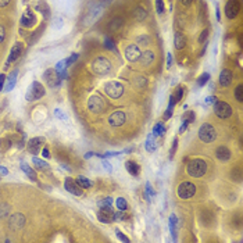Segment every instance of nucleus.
<instances>
[{"label": "nucleus", "instance_id": "1", "mask_svg": "<svg viewBox=\"0 0 243 243\" xmlns=\"http://www.w3.org/2000/svg\"><path fill=\"white\" fill-rule=\"evenodd\" d=\"M186 171L190 177L193 178H200L206 174L207 171V163L201 158H195L192 161H189L188 167H186Z\"/></svg>", "mask_w": 243, "mask_h": 243}, {"label": "nucleus", "instance_id": "2", "mask_svg": "<svg viewBox=\"0 0 243 243\" xmlns=\"http://www.w3.org/2000/svg\"><path fill=\"white\" fill-rule=\"evenodd\" d=\"M199 138L204 143H211L215 138H217V131L215 128L209 122H204L199 129Z\"/></svg>", "mask_w": 243, "mask_h": 243}, {"label": "nucleus", "instance_id": "3", "mask_svg": "<svg viewBox=\"0 0 243 243\" xmlns=\"http://www.w3.org/2000/svg\"><path fill=\"white\" fill-rule=\"evenodd\" d=\"M111 68H112L111 63L106 57H97V58H94L93 63H92V70L96 74H99V75H106V74H108L111 71Z\"/></svg>", "mask_w": 243, "mask_h": 243}, {"label": "nucleus", "instance_id": "4", "mask_svg": "<svg viewBox=\"0 0 243 243\" xmlns=\"http://www.w3.org/2000/svg\"><path fill=\"white\" fill-rule=\"evenodd\" d=\"M43 96H44V88L42 86V84L35 81L34 84L29 86L28 92H26V100H28V102H34V100H38Z\"/></svg>", "mask_w": 243, "mask_h": 243}, {"label": "nucleus", "instance_id": "5", "mask_svg": "<svg viewBox=\"0 0 243 243\" xmlns=\"http://www.w3.org/2000/svg\"><path fill=\"white\" fill-rule=\"evenodd\" d=\"M177 193L181 199H190V197L196 193V186H195L192 182L186 181V182H182L179 186H178Z\"/></svg>", "mask_w": 243, "mask_h": 243}, {"label": "nucleus", "instance_id": "6", "mask_svg": "<svg viewBox=\"0 0 243 243\" xmlns=\"http://www.w3.org/2000/svg\"><path fill=\"white\" fill-rule=\"evenodd\" d=\"M104 92L111 97V99H118V97L122 96V93H124V86L120 84V82L110 81V82H107V84H106Z\"/></svg>", "mask_w": 243, "mask_h": 243}, {"label": "nucleus", "instance_id": "7", "mask_svg": "<svg viewBox=\"0 0 243 243\" xmlns=\"http://www.w3.org/2000/svg\"><path fill=\"white\" fill-rule=\"evenodd\" d=\"M88 107L93 112H104L106 108H107V103L100 96H92L88 102Z\"/></svg>", "mask_w": 243, "mask_h": 243}, {"label": "nucleus", "instance_id": "8", "mask_svg": "<svg viewBox=\"0 0 243 243\" xmlns=\"http://www.w3.org/2000/svg\"><path fill=\"white\" fill-rule=\"evenodd\" d=\"M214 112L220 118H228L232 115V108L225 102H215L214 103Z\"/></svg>", "mask_w": 243, "mask_h": 243}, {"label": "nucleus", "instance_id": "9", "mask_svg": "<svg viewBox=\"0 0 243 243\" xmlns=\"http://www.w3.org/2000/svg\"><path fill=\"white\" fill-rule=\"evenodd\" d=\"M241 11V3L239 0H228L225 4V16L229 20H233Z\"/></svg>", "mask_w": 243, "mask_h": 243}, {"label": "nucleus", "instance_id": "10", "mask_svg": "<svg viewBox=\"0 0 243 243\" xmlns=\"http://www.w3.org/2000/svg\"><path fill=\"white\" fill-rule=\"evenodd\" d=\"M43 76H44V81L47 82V85H49L50 88L58 86L61 82V78H60V75H58V72L56 70H53V68H49V70L44 71Z\"/></svg>", "mask_w": 243, "mask_h": 243}, {"label": "nucleus", "instance_id": "11", "mask_svg": "<svg viewBox=\"0 0 243 243\" xmlns=\"http://www.w3.org/2000/svg\"><path fill=\"white\" fill-rule=\"evenodd\" d=\"M24 225H25V215H22L21 213H16V214H13L10 217V220H8V227H10V229H13V231L22 229Z\"/></svg>", "mask_w": 243, "mask_h": 243}, {"label": "nucleus", "instance_id": "12", "mask_svg": "<svg viewBox=\"0 0 243 243\" xmlns=\"http://www.w3.org/2000/svg\"><path fill=\"white\" fill-rule=\"evenodd\" d=\"M97 218L100 222L104 224H110L114 220V211H112L111 206H106V207H100V211L97 213Z\"/></svg>", "mask_w": 243, "mask_h": 243}, {"label": "nucleus", "instance_id": "13", "mask_svg": "<svg viewBox=\"0 0 243 243\" xmlns=\"http://www.w3.org/2000/svg\"><path fill=\"white\" fill-rule=\"evenodd\" d=\"M126 120V115L124 111L118 110V111H114L112 114L108 117V124L111 126H121Z\"/></svg>", "mask_w": 243, "mask_h": 243}, {"label": "nucleus", "instance_id": "14", "mask_svg": "<svg viewBox=\"0 0 243 243\" xmlns=\"http://www.w3.org/2000/svg\"><path fill=\"white\" fill-rule=\"evenodd\" d=\"M140 54L142 53H140V50H139L138 44H129V46L125 49V57H126V60L131 61V63L138 61L139 57H140Z\"/></svg>", "mask_w": 243, "mask_h": 243}, {"label": "nucleus", "instance_id": "15", "mask_svg": "<svg viewBox=\"0 0 243 243\" xmlns=\"http://www.w3.org/2000/svg\"><path fill=\"white\" fill-rule=\"evenodd\" d=\"M64 188H66L70 193L75 195V196H81L82 195V188L78 185L76 181L72 179V178H67L66 182H64Z\"/></svg>", "mask_w": 243, "mask_h": 243}, {"label": "nucleus", "instance_id": "16", "mask_svg": "<svg viewBox=\"0 0 243 243\" xmlns=\"http://www.w3.org/2000/svg\"><path fill=\"white\" fill-rule=\"evenodd\" d=\"M44 143V138H34L31 139V140L28 142V152L31 153V154L36 156L38 153H39V149L40 146Z\"/></svg>", "mask_w": 243, "mask_h": 243}, {"label": "nucleus", "instance_id": "17", "mask_svg": "<svg viewBox=\"0 0 243 243\" xmlns=\"http://www.w3.org/2000/svg\"><path fill=\"white\" fill-rule=\"evenodd\" d=\"M22 52H24V46H22V43H16L13 47H11V52H10V56H8V60H7V66L10 63H14V61L17 60V58L20 57V56L22 54Z\"/></svg>", "mask_w": 243, "mask_h": 243}, {"label": "nucleus", "instance_id": "18", "mask_svg": "<svg viewBox=\"0 0 243 243\" xmlns=\"http://www.w3.org/2000/svg\"><path fill=\"white\" fill-rule=\"evenodd\" d=\"M232 78H233V75H232V72H231L229 70H222L221 71V74H220V84H221V86H224V88H227V86H229L231 84H232Z\"/></svg>", "mask_w": 243, "mask_h": 243}, {"label": "nucleus", "instance_id": "19", "mask_svg": "<svg viewBox=\"0 0 243 243\" xmlns=\"http://www.w3.org/2000/svg\"><path fill=\"white\" fill-rule=\"evenodd\" d=\"M215 156H217V158L220 161H228L231 158V156H232V153H231V150L227 146H220L215 150Z\"/></svg>", "mask_w": 243, "mask_h": 243}, {"label": "nucleus", "instance_id": "20", "mask_svg": "<svg viewBox=\"0 0 243 243\" xmlns=\"http://www.w3.org/2000/svg\"><path fill=\"white\" fill-rule=\"evenodd\" d=\"M35 21H36V18H35V16H34L32 11H26V13L21 17V25L25 26V28H31V26H34Z\"/></svg>", "mask_w": 243, "mask_h": 243}, {"label": "nucleus", "instance_id": "21", "mask_svg": "<svg viewBox=\"0 0 243 243\" xmlns=\"http://www.w3.org/2000/svg\"><path fill=\"white\" fill-rule=\"evenodd\" d=\"M125 167H126V171H128L132 177H138L139 172H140V167L138 165V163L132 161V160H129V161L125 163Z\"/></svg>", "mask_w": 243, "mask_h": 243}, {"label": "nucleus", "instance_id": "22", "mask_svg": "<svg viewBox=\"0 0 243 243\" xmlns=\"http://www.w3.org/2000/svg\"><path fill=\"white\" fill-rule=\"evenodd\" d=\"M139 60H140L142 66H149V64H152L153 61H154V53L150 52V50H147V52L142 53L140 57H139Z\"/></svg>", "mask_w": 243, "mask_h": 243}, {"label": "nucleus", "instance_id": "23", "mask_svg": "<svg viewBox=\"0 0 243 243\" xmlns=\"http://www.w3.org/2000/svg\"><path fill=\"white\" fill-rule=\"evenodd\" d=\"M17 74H18L17 70H14L13 72L10 74V76H8V79H7V84H6V86H4L3 90H6V92L13 90V88L16 86V82H17Z\"/></svg>", "mask_w": 243, "mask_h": 243}, {"label": "nucleus", "instance_id": "24", "mask_svg": "<svg viewBox=\"0 0 243 243\" xmlns=\"http://www.w3.org/2000/svg\"><path fill=\"white\" fill-rule=\"evenodd\" d=\"M185 44H186V38L183 36L181 32H177L175 36H174V46H175V49L177 50L183 49V47H185Z\"/></svg>", "mask_w": 243, "mask_h": 243}, {"label": "nucleus", "instance_id": "25", "mask_svg": "<svg viewBox=\"0 0 243 243\" xmlns=\"http://www.w3.org/2000/svg\"><path fill=\"white\" fill-rule=\"evenodd\" d=\"M213 220H214V217H213V213L211 211H209V210H204V211L200 213V221L203 222L206 227L211 225Z\"/></svg>", "mask_w": 243, "mask_h": 243}, {"label": "nucleus", "instance_id": "26", "mask_svg": "<svg viewBox=\"0 0 243 243\" xmlns=\"http://www.w3.org/2000/svg\"><path fill=\"white\" fill-rule=\"evenodd\" d=\"M66 60H61L60 63L56 66V71L58 72V75H60V78H67V71H66Z\"/></svg>", "mask_w": 243, "mask_h": 243}, {"label": "nucleus", "instance_id": "27", "mask_svg": "<svg viewBox=\"0 0 243 243\" xmlns=\"http://www.w3.org/2000/svg\"><path fill=\"white\" fill-rule=\"evenodd\" d=\"M11 211V206L7 203H0V220H3V218H6L8 214H10Z\"/></svg>", "mask_w": 243, "mask_h": 243}, {"label": "nucleus", "instance_id": "28", "mask_svg": "<svg viewBox=\"0 0 243 243\" xmlns=\"http://www.w3.org/2000/svg\"><path fill=\"white\" fill-rule=\"evenodd\" d=\"M21 168H22V171H24V172H25L26 175H28L29 178H31L32 181H35V179H36V174H35V171L32 170V168L29 167V165L26 164V163H22V164H21Z\"/></svg>", "mask_w": 243, "mask_h": 243}, {"label": "nucleus", "instance_id": "29", "mask_svg": "<svg viewBox=\"0 0 243 243\" xmlns=\"http://www.w3.org/2000/svg\"><path fill=\"white\" fill-rule=\"evenodd\" d=\"M177 225H178L177 217H175V215H171V217H170V229H171V233H172L174 239L177 238Z\"/></svg>", "mask_w": 243, "mask_h": 243}, {"label": "nucleus", "instance_id": "30", "mask_svg": "<svg viewBox=\"0 0 243 243\" xmlns=\"http://www.w3.org/2000/svg\"><path fill=\"white\" fill-rule=\"evenodd\" d=\"M146 149L147 152H154L156 150V143H154V133L149 135L147 138V142H146Z\"/></svg>", "mask_w": 243, "mask_h": 243}, {"label": "nucleus", "instance_id": "31", "mask_svg": "<svg viewBox=\"0 0 243 243\" xmlns=\"http://www.w3.org/2000/svg\"><path fill=\"white\" fill-rule=\"evenodd\" d=\"M146 16H147V13H146L144 8H142V7L136 8V11H135V20L136 21H143V20L146 18Z\"/></svg>", "mask_w": 243, "mask_h": 243}, {"label": "nucleus", "instance_id": "32", "mask_svg": "<svg viewBox=\"0 0 243 243\" xmlns=\"http://www.w3.org/2000/svg\"><path fill=\"white\" fill-rule=\"evenodd\" d=\"M32 163H34V165H36V168H39V170H47V168H49V164H47V163H44L43 160L36 158V157L32 158Z\"/></svg>", "mask_w": 243, "mask_h": 243}, {"label": "nucleus", "instance_id": "33", "mask_svg": "<svg viewBox=\"0 0 243 243\" xmlns=\"http://www.w3.org/2000/svg\"><path fill=\"white\" fill-rule=\"evenodd\" d=\"M231 177H232V179L236 181V182H242V170L239 167L233 168L232 172H231Z\"/></svg>", "mask_w": 243, "mask_h": 243}, {"label": "nucleus", "instance_id": "34", "mask_svg": "<svg viewBox=\"0 0 243 243\" xmlns=\"http://www.w3.org/2000/svg\"><path fill=\"white\" fill-rule=\"evenodd\" d=\"M122 25H124V20L121 18V17H115V18L111 21V24H110V29L114 31V29H118L120 26H122Z\"/></svg>", "mask_w": 243, "mask_h": 243}, {"label": "nucleus", "instance_id": "35", "mask_svg": "<svg viewBox=\"0 0 243 243\" xmlns=\"http://www.w3.org/2000/svg\"><path fill=\"white\" fill-rule=\"evenodd\" d=\"M76 182H78V185L81 186V188H85V189H88V188H90V186H92V182L89 179H86L85 177H78Z\"/></svg>", "mask_w": 243, "mask_h": 243}, {"label": "nucleus", "instance_id": "36", "mask_svg": "<svg viewBox=\"0 0 243 243\" xmlns=\"http://www.w3.org/2000/svg\"><path fill=\"white\" fill-rule=\"evenodd\" d=\"M153 132H154V135H164V133H165V126L163 125L161 122H157L154 125V128H153Z\"/></svg>", "mask_w": 243, "mask_h": 243}, {"label": "nucleus", "instance_id": "37", "mask_svg": "<svg viewBox=\"0 0 243 243\" xmlns=\"http://www.w3.org/2000/svg\"><path fill=\"white\" fill-rule=\"evenodd\" d=\"M235 97H236V100H238L239 103L243 102V86H242V85H239V86L235 89Z\"/></svg>", "mask_w": 243, "mask_h": 243}, {"label": "nucleus", "instance_id": "38", "mask_svg": "<svg viewBox=\"0 0 243 243\" xmlns=\"http://www.w3.org/2000/svg\"><path fill=\"white\" fill-rule=\"evenodd\" d=\"M117 207H118V210H124V211H125V210L128 209L126 200L124 199V197H118V199H117Z\"/></svg>", "mask_w": 243, "mask_h": 243}, {"label": "nucleus", "instance_id": "39", "mask_svg": "<svg viewBox=\"0 0 243 243\" xmlns=\"http://www.w3.org/2000/svg\"><path fill=\"white\" fill-rule=\"evenodd\" d=\"M209 79H210V74H207V72H204L203 75H200V78H199V81H197V84H199V86H204V85L209 82Z\"/></svg>", "mask_w": 243, "mask_h": 243}, {"label": "nucleus", "instance_id": "40", "mask_svg": "<svg viewBox=\"0 0 243 243\" xmlns=\"http://www.w3.org/2000/svg\"><path fill=\"white\" fill-rule=\"evenodd\" d=\"M97 204H99L100 207L111 206V204H112V199H111V197H106V199H103V200H99V201H97Z\"/></svg>", "mask_w": 243, "mask_h": 243}, {"label": "nucleus", "instance_id": "41", "mask_svg": "<svg viewBox=\"0 0 243 243\" xmlns=\"http://www.w3.org/2000/svg\"><path fill=\"white\" fill-rule=\"evenodd\" d=\"M156 7H157V13L158 14L164 13V3H163V0H156Z\"/></svg>", "mask_w": 243, "mask_h": 243}, {"label": "nucleus", "instance_id": "42", "mask_svg": "<svg viewBox=\"0 0 243 243\" xmlns=\"http://www.w3.org/2000/svg\"><path fill=\"white\" fill-rule=\"evenodd\" d=\"M172 110H174V104H168V108H167V111L164 112V118L165 120H168V118H171V115H172Z\"/></svg>", "mask_w": 243, "mask_h": 243}, {"label": "nucleus", "instance_id": "43", "mask_svg": "<svg viewBox=\"0 0 243 243\" xmlns=\"http://www.w3.org/2000/svg\"><path fill=\"white\" fill-rule=\"evenodd\" d=\"M182 94H183V89L179 86V88H178V90H177V93L174 94V99H175V103H178L181 99H182Z\"/></svg>", "mask_w": 243, "mask_h": 243}, {"label": "nucleus", "instance_id": "44", "mask_svg": "<svg viewBox=\"0 0 243 243\" xmlns=\"http://www.w3.org/2000/svg\"><path fill=\"white\" fill-rule=\"evenodd\" d=\"M76 60H78V54H76V53H74V54L71 56V57L68 58V60H66V66H67V67H68V66H71V64L75 63Z\"/></svg>", "mask_w": 243, "mask_h": 243}, {"label": "nucleus", "instance_id": "45", "mask_svg": "<svg viewBox=\"0 0 243 243\" xmlns=\"http://www.w3.org/2000/svg\"><path fill=\"white\" fill-rule=\"evenodd\" d=\"M177 147H178V139L175 138L172 142V149H171V152H170V157H174V154H175V152H177Z\"/></svg>", "mask_w": 243, "mask_h": 243}, {"label": "nucleus", "instance_id": "46", "mask_svg": "<svg viewBox=\"0 0 243 243\" xmlns=\"http://www.w3.org/2000/svg\"><path fill=\"white\" fill-rule=\"evenodd\" d=\"M115 232H117V236H118V239H120V241H122V242H129V239L126 238V236L124 235V233L121 232L120 229H117V231H115Z\"/></svg>", "mask_w": 243, "mask_h": 243}, {"label": "nucleus", "instance_id": "47", "mask_svg": "<svg viewBox=\"0 0 243 243\" xmlns=\"http://www.w3.org/2000/svg\"><path fill=\"white\" fill-rule=\"evenodd\" d=\"M209 36V29H204L203 32H201V35H200V38H199V42L200 43H203L204 40H206V38Z\"/></svg>", "mask_w": 243, "mask_h": 243}, {"label": "nucleus", "instance_id": "48", "mask_svg": "<svg viewBox=\"0 0 243 243\" xmlns=\"http://www.w3.org/2000/svg\"><path fill=\"white\" fill-rule=\"evenodd\" d=\"M146 192H147V195H150V196H154V195H156V192L153 190L152 185H150L149 182H146Z\"/></svg>", "mask_w": 243, "mask_h": 243}, {"label": "nucleus", "instance_id": "49", "mask_svg": "<svg viewBox=\"0 0 243 243\" xmlns=\"http://www.w3.org/2000/svg\"><path fill=\"white\" fill-rule=\"evenodd\" d=\"M4 38H6V29H4V26L0 24V43L4 40Z\"/></svg>", "mask_w": 243, "mask_h": 243}, {"label": "nucleus", "instance_id": "50", "mask_svg": "<svg viewBox=\"0 0 243 243\" xmlns=\"http://www.w3.org/2000/svg\"><path fill=\"white\" fill-rule=\"evenodd\" d=\"M54 115H56V117H58V118H61V120H67V117L63 114V112H61V110H58V108H56V110H54Z\"/></svg>", "mask_w": 243, "mask_h": 243}, {"label": "nucleus", "instance_id": "51", "mask_svg": "<svg viewBox=\"0 0 243 243\" xmlns=\"http://www.w3.org/2000/svg\"><path fill=\"white\" fill-rule=\"evenodd\" d=\"M215 102H217V97L215 96H209L206 99V104H214Z\"/></svg>", "mask_w": 243, "mask_h": 243}, {"label": "nucleus", "instance_id": "52", "mask_svg": "<svg viewBox=\"0 0 243 243\" xmlns=\"http://www.w3.org/2000/svg\"><path fill=\"white\" fill-rule=\"evenodd\" d=\"M138 42L142 43V44H147V43H149V38H147V36H139Z\"/></svg>", "mask_w": 243, "mask_h": 243}, {"label": "nucleus", "instance_id": "53", "mask_svg": "<svg viewBox=\"0 0 243 243\" xmlns=\"http://www.w3.org/2000/svg\"><path fill=\"white\" fill-rule=\"evenodd\" d=\"M104 44H106V47H107V49H114V42H112L111 39H106V42H104Z\"/></svg>", "mask_w": 243, "mask_h": 243}, {"label": "nucleus", "instance_id": "54", "mask_svg": "<svg viewBox=\"0 0 243 243\" xmlns=\"http://www.w3.org/2000/svg\"><path fill=\"white\" fill-rule=\"evenodd\" d=\"M4 82H6V76L3 74H0V92L4 89Z\"/></svg>", "mask_w": 243, "mask_h": 243}, {"label": "nucleus", "instance_id": "55", "mask_svg": "<svg viewBox=\"0 0 243 243\" xmlns=\"http://www.w3.org/2000/svg\"><path fill=\"white\" fill-rule=\"evenodd\" d=\"M103 167H104V168H106V171H108V172H111V171H112V167H111V164H110V163H108V161H106V160H104V161H103Z\"/></svg>", "mask_w": 243, "mask_h": 243}, {"label": "nucleus", "instance_id": "56", "mask_svg": "<svg viewBox=\"0 0 243 243\" xmlns=\"http://www.w3.org/2000/svg\"><path fill=\"white\" fill-rule=\"evenodd\" d=\"M188 125H189V121H188V120H183V124H182V126L179 128V132H183V131H185L186 126H188Z\"/></svg>", "mask_w": 243, "mask_h": 243}, {"label": "nucleus", "instance_id": "57", "mask_svg": "<svg viewBox=\"0 0 243 243\" xmlns=\"http://www.w3.org/2000/svg\"><path fill=\"white\" fill-rule=\"evenodd\" d=\"M117 154H121L120 152H107L103 157H111V156H117Z\"/></svg>", "mask_w": 243, "mask_h": 243}, {"label": "nucleus", "instance_id": "58", "mask_svg": "<svg viewBox=\"0 0 243 243\" xmlns=\"http://www.w3.org/2000/svg\"><path fill=\"white\" fill-rule=\"evenodd\" d=\"M7 174H8V171L6 170L4 167H2V165H0V175H3V177H4V175H7Z\"/></svg>", "mask_w": 243, "mask_h": 243}, {"label": "nucleus", "instance_id": "59", "mask_svg": "<svg viewBox=\"0 0 243 243\" xmlns=\"http://www.w3.org/2000/svg\"><path fill=\"white\" fill-rule=\"evenodd\" d=\"M11 0H0V7H6V6L10 3Z\"/></svg>", "mask_w": 243, "mask_h": 243}, {"label": "nucleus", "instance_id": "60", "mask_svg": "<svg viewBox=\"0 0 243 243\" xmlns=\"http://www.w3.org/2000/svg\"><path fill=\"white\" fill-rule=\"evenodd\" d=\"M42 156H43V157H46V158H49V157H50V154H49V150H47V149H43V150H42Z\"/></svg>", "mask_w": 243, "mask_h": 243}, {"label": "nucleus", "instance_id": "61", "mask_svg": "<svg viewBox=\"0 0 243 243\" xmlns=\"http://www.w3.org/2000/svg\"><path fill=\"white\" fill-rule=\"evenodd\" d=\"M181 3H182L183 6H189L192 3V0H181Z\"/></svg>", "mask_w": 243, "mask_h": 243}, {"label": "nucleus", "instance_id": "62", "mask_svg": "<svg viewBox=\"0 0 243 243\" xmlns=\"http://www.w3.org/2000/svg\"><path fill=\"white\" fill-rule=\"evenodd\" d=\"M171 63H172V57H171V54H168V63H167V67H171Z\"/></svg>", "mask_w": 243, "mask_h": 243}, {"label": "nucleus", "instance_id": "63", "mask_svg": "<svg viewBox=\"0 0 243 243\" xmlns=\"http://www.w3.org/2000/svg\"><path fill=\"white\" fill-rule=\"evenodd\" d=\"M92 156H93V153H86V154H85V158H90Z\"/></svg>", "mask_w": 243, "mask_h": 243}]
</instances>
